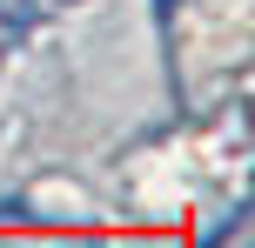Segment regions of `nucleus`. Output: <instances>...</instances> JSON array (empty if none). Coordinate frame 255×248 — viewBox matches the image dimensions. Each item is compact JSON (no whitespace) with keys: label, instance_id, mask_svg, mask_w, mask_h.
Returning <instances> with one entry per match:
<instances>
[{"label":"nucleus","instance_id":"obj_1","mask_svg":"<svg viewBox=\"0 0 255 248\" xmlns=\"http://www.w3.org/2000/svg\"><path fill=\"white\" fill-rule=\"evenodd\" d=\"M47 7H74V0H0V40H7V34H20L27 20H40Z\"/></svg>","mask_w":255,"mask_h":248}]
</instances>
